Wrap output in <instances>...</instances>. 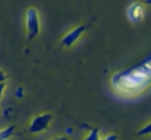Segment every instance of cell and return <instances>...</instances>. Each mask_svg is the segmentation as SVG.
I'll use <instances>...</instances> for the list:
<instances>
[{
	"instance_id": "4fadbf2b",
	"label": "cell",
	"mask_w": 151,
	"mask_h": 140,
	"mask_svg": "<svg viewBox=\"0 0 151 140\" xmlns=\"http://www.w3.org/2000/svg\"><path fill=\"white\" fill-rule=\"evenodd\" d=\"M53 140H69L68 137H57V139H53Z\"/></svg>"
},
{
	"instance_id": "277c9868",
	"label": "cell",
	"mask_w": 151,
	"mask_h": 140,
	"mask_svg": "<svg viewBox=\"0 0 151 140\" xmlns=\"http://www.w3.org/2000/svg\"><path fill=\"white\" fill-rule=\"evenodd\" d=\"M85 29H87V26H84V25H81V26H76V28H73L72 31H69L63 38H62V41H60V44L62 47H70L73 45L78 40H79V37L85 32Z\"/></svg>"
},
{
	"instance_id": "6da1fadb",
	"label": "cell",
	"mask_w": 151,
	"mask_h": 140,
	"mask_svg": "<svg viewBox=\"0 0 151 140\" xmlns=\"http://www.w3.org/2000/svg\"><path fill=\"white\" fill-rule=\"evenodd\" d=\"M111 83L120 91H139L151 83V57L138 67L129 69L128 72L117 73L111 77Z\"/></svg>"
},
{
	"instance_id": "30bf717a",
	"label": "cell",
	"mask_w": 151,
	"mask_h": 140,
	"mask_svg": "<svg viewBox=\"0 0 151 140\" xmlns=\"http://www.w3.org/2000/svg\"><path fill=\"white\" fill-rule=\"evenodd\" d=\"M103 140H117V136L116 134H109L107 137H104Z\"/></svg>"
},
{
	"instance_id": "9a60e30c",
	"label": "cell",
	"mask_w": 151,
	"mask_h": 140,
	"mask_svg": "<svg viewBox=\"0 0 151 140\" xmlns=\"http://www.w3.org/2000/svg\"><path fill=\"white\" fill-rule=\"evenodd\" d=\"M100 140H103V139H100Z\"/></svg>"
},
{
	"instance_id": "7a4b0ae2",
	"label": "cell",
	"mask_w": 151,
	"mask_h": 140,
	"mask_svg": "<svg viewBox=\"0 0 151 140\" xmlns=\"http://www.w3.org/2000/svg\"><path fill=\"white\" fill-rule=\"evenodd\" d=\"M25 25H27V32H28V40L37 38L40 34V18L38 12L34 7H29L25 13Z\"/></svg>"
},
{
	"instance_id": "7c38bea8",
	"label": "cell",
	"mask_w": 151,
	"mask_h": 140,
	"mask_svg": "<svg viewBox=\"0 0 151 140\" xmlns=\"http://www.w3.org/2000/svg\"><path fill=\"white\" fill-rule=\"evenodd\" d=\"M16 96H18V98L22 96V88H18V89H16Z\"/></svg>"
},
{
	"instance_id": "5b68a950",
	"label": "cell",
	"mask_w": 151,
	"mask_h": 140,
	"mask_svg": "<svg viewBox=\"0 0 151 140\" xmlns=\"http://www.w3.org/2000/svg\"><path fill=\"white\" fill-rule=\"evenodd\" d=\"M128 18L134 23L139 22L144 18V7H142V4L141 3H132L128 7Z\"/></svg>"
},
{
	"instance_id": "9c48e42d",
	"label": "cell",
	"mask_w": 151,
	"mask_h": 140,
	"mask_svg": "<svg viewBox=\"0 0 151 140\" xmlns=\"http://www.w3.org/2000/svg\"><path fill=\"white\" fill-rule=\"evenodd\" d=\"M6 79H7V75H6L3 70H0V83H4Z\"/></svg>"
},
{
	"instance_id": "ba28073f",
	"label": "cell",
	"mask_w": 151,
	"mask_h": 140,
	"mask_svg": "<svg viewBox=\"0 0 151 140\" xmlns=\"http://www.w3.org/2000/svg\"><path fill=\"white\" fill-rule=\"evenodd\" d=\"M148 134H151V123L145 124L142 129H139L137 131V136H148Z\"/></svg>"
},
{
	"instance_id": "52a82bcc",
	"label": "cell",
	"mask_w": 151,
	"mask_h": 140,
	"mask_svg": "<svg viewBox=\"0 0 151 140\" xmlns=\"http://www.w3.org/2000/svg\"><path fill=\"white\" fill-rule=\"evenodd\" d=\"M84 140H100V130L99 129H93L85 137Z\"/></svg>"
},
{
	"instance_id": "8992f818",
	"label": "cell",
	"mask_w": 151,
	"mask_h": 140,
	"mask_svg": "<svg viewBox=\"0 0 151 140\" xmlns=\"http://www.w3.org/2000/svg\"><path fill=\"white\" fill-rule=\"evenodd\" d=\"M13 131H15V127H13V126H9V127L1 129V130H0V140L10 139V136L13 134Z\"/></svg>"
},
{
	"instance_id": "5bb4252c",
	"label": "cell",
	"mask_w": 151,
	"mask_h": 140,
	"mask_svg": "<svg viewBox=\"0 0 151 140\" xmlns=\"http://www.w3.org/2000/svg\"><path fill=\"white\" fill-rule=\"evenodd\" d=\"M144 3H145V4H148V6H151V0H144Z\"/></svg>"
},
{
	"instance_id": "8fae6325",
	"label": "cell",
	"mask_w": 151,
	"mask_h": 140,
	"mask_svg": "<svg viewBox=\"0 0 151 140\" xmlns=\"http://www.w3.org/2000/svg\"><path fill=\"white\" fill-rule=\"evenodd\" d=\"M3 92H4V83H0V99L3 96Z\"/></svg>"
},
{
	"instance_id": "3957f363",
	"label": "cell",
	"mask_w": 151,
	"mask_h": 140,
	"mask_svg": "<svg viewBox=\"0 0 151 140\" xmlns=\"http://www.w3.org/2000/svg\"><path fill=\"white\" fill-rule=\"evenodd\" d=\"M51 120H53V115L46 112V114H38L32 118V121L29 123V127H28V131L32 133V134H37V133H41L44 130L49 129Z\"/></svg>"
}]
</instances>
